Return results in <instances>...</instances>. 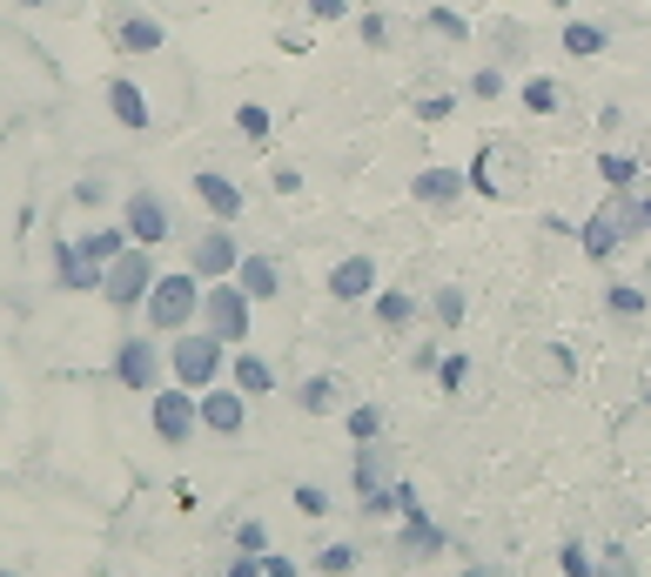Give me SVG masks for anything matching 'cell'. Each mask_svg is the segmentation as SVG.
Wrapping results in <instances>:
<instances>
[{
  "instance_id": "6da1fadb",
  "label": "cell",
  "mask_w": 651,
  "mask_h": 577,
  "mask_svg": "<svg viewBox=\"0 0 651 577\" xmlns=\"http://www.w3.org/2000/svg\"><path fill=\"white\" fill-rule=\"evenodd\" d=\"M202 276L182 263V269H161L154 276V289H148V302H141V329H154L161 343L169 336H182V329H195L202 322Z\"/></svg>"
},
{
  "instance_id": "7a4b0ae2",
  "label": "cell",
  "mask_w": 651,
  "mask_h": 577,
  "mask_svg": "<svg viewBox=\"0 0 651 577\" xmlns=\"http://www.w3.org/2000/svg\"><path fill=\"white\" fill-rule=\"evenodd\" d=\"M108 376H115L128 396H154L161 383H169V343H161L154 329H135V336H121V343H115Z\"/></svg>"
},
{
  "instance_id": "3957f363",
  "label": "cell",
  "mask_w": 651,
  "mask_h": 577,
  "mask_svg": "<svg viewBox=\"0 0 651 577\" xmlns=\"http://www.w3.org/2000/svg\"><path fill=\"white\" fill-rule=\"evenodd\" d=\"M228 376V343H215L209 329L195 322V329H182V336H169V383H182V389H209V383H222Z\"/></svg>"
},
{
  "instance_id": "277c9868",
  "label": "cell",
  "mask_w": 651,
  "mask_h": 577,
  "mask_svg": "<svg viewBox=\"0 0 651 577\" xmlns=\"http://www.w3.org/2000/svg\"><path fill=\"white\" fill-rule=\"evenodd\" d=\"M470 189L477 195H491V202H517L524 195V182H531V154L517 148V141H483L477 148V161H470Z\"/></svg>"
},
{
  "instance_id": "5b68a950",
  "label": "cell",
  "mask_w": 651,
  "mask_h": 577,
  "mask_svg": "<svg viewBox=\"0 0 651 577\" xmlns=\"http://www.w3.org/2000/svg\"><path fill=\"white\" fill-rule=\"evenodd\" d=\"M154 249H141V242H128V249L102 269V302L115 309V316H141V302H148V289H154Z\"/></svg>"
},
{
  "instance_id": "8992f818",
  "label": "cell",
  "mask_w": 651,
  "mask_h": 577,
  "mask_svg": "<svg viewBox=\"0 0 651 577\" xmlns=\"http://www.w3.org/2000/svg\"><path fill=\"white\" fill-rule=\"evenodd\" d=\"M631 235H644V228H638V195H611L605 209L585 215L578 249H585V263H618V249H625Z\"/></svg>"
},
{
  "instance_id": "52a82bcc",
  "label": "cell",
  "mask_w": 651,
  "mask_h": 577,
  "mask_svg": "<svg viewBox=\"0 0 651 577\" xmlns=\"http://www.w3.org/2000/svg\"><path fill=\"white\" fill-rule=\"evenodd\" d=\"M148 430H154V444H161V450H189V444L202 437L195 389H182V383H161V389L148 396Z\"/></svg>"
},
{
  "instance_id": "ba28073f",
  "label": "cell",
  "mask_w": 651,
  "mask_h": 577,
  "mask_svg": "<svg viewBox=\"0 0 651 577\" xmlns=\"http://www.w3.org/2000/svg\"><path fill=\"white\" fill-rule=\"evenodd\" d=\"M202 329H209L215 343H228V350L249 343V329H256V302L242 296V282H235V276L202 289Z\"/></svg>"
},
{
  "instance_id": "9c48e42d",
  "label": "cell",
  "mask_w": 651,
  "mask_h": 577,
  "mask_svg": "<svg viewBox=\"0 0 651 577\" xmlns=\"http://www.w3.org/2000/svg\"><path fill=\"white\" fill-rule=\"evenodd\" d=\"M102 34H108V47H115L121 61H148V54L169 47V28H161L148 8H108V14H102Z\"/></svg>"
},
{
  "instance_id": "30bf717a",
  "label": "cell",
  "mask_w": 651,
  "mask_h": 577,
  "mask_svg": "<svg viewBox=\"0 0 651 577\" xmlns=\"http://www.w3.org/2000/svg\"><path fill=\"white\" fill-rule=\"evenodd\" d=\"M121 228H128V242H141V249H161V242H175V209L154 189H128L121 195Z\"/></svg>"
},
{
  "instance_id": "8fae6325",
  "label": "cell",
  "mask_w": 651,
  "mask_h": 577,
  "mask_svg": "<svg viewBox=\"0 0 651 577\" xmlns=\"http://www.w3.org/2000/svg\"><path fill=\"white\" fill-rule=\"evenodd\" d=\"M242 256H249V249L235 242V222H209L202 235H189V269H195L202 282H228Z\"/></svg>"
},
{
  "instance_id": "7c38bea8",
  "label": "cell",
  "mask_w": 651,
  "mask_h": 577,
  "mask_svg": "<svg viewBox=\"0 0 651 577\" xmlns=\"http://www.w3.org/2000/svg\"><path fill=\"white\" fill-rule=\"evenodd\" d=\"M195 409H202V430H209V437H242V430H249V396H242L228 376L209 383V389L195 396Z\"/></svg>"
},
{
  "instance_id": "4fadbf2b",
  "label": "cell",
  "mask_w": 651,
  "mask_h": 577,
  "mask_svg": "<svg viewBox=\"0 0 651 577\" xmlns=\"http://www.w3.org/2000/svg\"><path fill=\"white\" fill-rule=\"evenodd\" d=\"M463 195H470V175L463 169H444V161H424V169L410 175V202L430 209V215H450Z\"/></svg>"
},
{
  "instance_id": "5bb4252c",
  "label": "cell",
  "mask_w": 651,
  "mask_h": 577,
  "mask_svg": "<svg viewBox=\"0 0 651 577\" xmlns=\"http://www.w3.org/2000/svg\"><path fill=\"white\" fill-rule=\"evenodd\" d=\"M102 101H108V115H115L121 135H154V108H148V95H141V81H135V74H108Z\"/></svg>"
},
{
  "instance_id": "9a60e30c",
  "label": "cell",
  "mask_w": 651,
  "mask_h": 577,
  "mask_svg": "<svg viewBox=\"0 0 651 577\" xmlns=\"http://www.w3.org/2000/svg\"><path fill=\"white\" fill-rule=\"evenodd\" d=\"M195 202H202V215L209 222H242V209H249V195H242V182L235 175H222V169H195Z\"/></svg>"
},
{
  "instance_id": "2e32d148",
  "label": "cell",
  "mask_w": 651,
  "mask_h": 577,
  "mask_svg": "<svg viewBox=\"0 0 651 577\" xmlns=\"http://www.w3.org/2000/svg\"><path fill=\"white\" fill-rule=\"evenodd\" d=\"M322 289H330V302H370V296L383 289V276H376V256H343V263H330Z\"/></svg>"
},
{
  "instance_id": "e0dca14e",
  "label": "cell",
  "mask_w": 651,
  "mask_h": 577,
  "mask_svg": "<svg viewBox=\"0 0 651 577\" xmlns=\"http://www.w3.org/2000/svg\"><path fill=\"white\" fill-rule=\"evenodd\" d=\"M47 256H54V289H67V296H102V269H95V263H81L74 235H61Z\"/></svg>"
},
{
  "instance_id": "ac0fdd59",
  "label": "cell",
  "mask_w": 651,
  "mask_h": 577,
  "mask_svg": "<svg viewBox=\"0 0 651 577\" xmlns=\"http://www.w3.org/2000/svg\"><path fill=\"white\" fill-rule=\"evenodd\" d=\"M228 383H235L242 396H249V403L282 389V376H276V363H269L263 350H228Z\"/></svg>"
},
{
  "instance_id": "d6986e66",
  "label": "cell",
  "mask_w": 651,
  "mask_h": 577,
  "mask_svg": "<svg viewBox=\"0 0 651 577\" xmlns=\"http://www.w3.org/2000/svg\"><path fill=\"white\" fill-rule=\"evenodd\" d=\"M444 524L437 517H403V531H396V564H430V557H444Z\"/></svg>"
},
{
  "instance_id": "ffe728a7",
  "label": "cell",
  "mask_w": 651,
  "mask_h": 577,
  "mask_svg": "<svg viewBox=\"0 0 651 577\" xmlns=\"http://www.w3.org/2000/svg\"><path fill=\"white\" fill-rule=\"evenodd\" d=\"M417 289H376L370 296V322L383 329V336H410V322H417Z\"/></svg>"
},
{
  "instance_id": "44dd1931",
  "label": "cell",
  "mask_w": 651,
  "mask_h": 577,
  "mask_svg": "<svg viewBox=\"0 0 651 577\" xmlns=\"http://www.w3.org/2000/svg\"><path fill=\"white\" fill-rule=\"evenodd\" d=\"M235 282H242V296H249V302H276L282 296V263L263 256V249H249V256L235 263Z\"/></svg>"
},
{
  "instance_id": "7402d4cb",
  "label": "cell",
  "mask_w": 651,
  "mask_h": 577,
  "mask_svg": "<svg viewBox=\"0 0 651 577\" xmlns=\"http://www.w3.org/2000/svg\"><path fill=\"white\" fill-rule=\"evenodd\" d=\"M289 396H296L302 417H337V409H343V376H330V370H322V376H302Z\"/></svg>"
},
{
  "instance_id": "603a6c76",
  "label": "cell",
  "mask_w": 651,
  "mask_h": 577,
  "mask_svg": "<svg viewBox=\"0 0 651 577\" xmlns=\"http://www.w3.org/2000/svg\"><path fill=\"white\" fill-rule=\"evenodd\" d=\"M74 249H81V263L108 269V263L128 249V228H121V222H95V228H81V235H74Z\"/></svg>"
},
{
  "instance_id": "cb8c5ba5",
  "label": "cell",
  "mask_w": 651,
  "mask_h": 577,
  "mask_svg": "<svg viewBox=\"0 0 651 577\" xmlns=\"http://www.w3.org/2000/svg\"><path fill=\"white\" fill-rule=\"evenodd\" d=\"M564 54H572V61H598L605 47H611V28L605 21H564Z\"/></svg>"
},
{
  "instance_id": "d4e9b609",
  "label": "cell",
  "mask_w": 651,
  "mask_h": 577,
  "mask_svg": "<svg viewBox=\"0 0 651 577\" xmlns=\"http://www.w3.org/2000/svg\"><path fill=\"white\" fill-rule=\"evenodd\" d=\"M383 483H389V450H376V444H356L350 490H356V498H370V490H383Z\"/></svg>"
},
{
  "instance_id": "484cf974",
  "label": "cell",
  "mask_w": 651,
  "mask_h": 577,
  "mask_svg": "<svg viewBox=\"0 0 651 577\" xmlns=\"http://www.w3.org/2000/svg\"><path fill=\"white\" fill-rule=\"evenodd\" d=\"M638 175H644V161H638V154H625V148H605V154H598V182H605L611 195H631Z\"/></svg>"
},
{
  "instance_id": "4316f807",
  "label": "cell",
  "mask_w": 651,
  "mask_h": 577,
  "mask_svg": "<svg viewBox=\"0 0 651 577\" xmlns=\"http://www.w3.org/2000/svg\"><path fill=\"white\" fill-rule=\"evenodd\" d=\"M524 370L537 383H572V350H564V343H531L524 350Z\"/></svg>"
},
{
  "instance_id": "83f0119b",
  "label": "cell",
  "mask_w": 651,
  "mask_h": 577,
  "mask_svg": "<svg viewBox=\"0 0 651 577\" xmlns=\"http://www.w3.org/2000/svg\"><path fill=\"white\" fill-rule=\"evenodd\" d=\"M424 34L444 41V47H470V41H477V28H470L457 8H424Z\"/></svg>"
},
{
  "instance_id": "f1b7e54d",
  "label": "cell",
  "mask_w": 651,
  "mask_h": 577,
  "mask_svg": "<svg viewBox=\"0 0 651 577\" xmlns=\"http://www.w3.org/2000/svg\"><path fill=\"white\" fill-rule=\"evenodd\" d=\"M605 309H611L618 322H644V316H651V289H638V282H605Z\"/></svg>"
},
{
  "instance_id": "f546056e",
  "label": "cell",
  "mask_w": 651,
  "mask_h": 577,
  "mask_svg": "<svg viewBox=\"0 0 651 577\" xmlns=\"http://www.w3.org/2000/svg\"><path fill=\"white\" fill-rule=\"evenodd\" d=\"M430 316H437V329H463V316H470L463 282H437V289H430Z\"/></svg>"
},
{
  "instance_id": "4dcf8cb0",
  "label": "cell",
  "mask_w": 651,
  "mask_h": 577,
  "mask_svg": "<svg viewBox=\"0 0 651 577\" xmlns=\"http://www.w3.org/2000/svg\"><path fill=\"white\" fill-rule=\"evenodd\" d=\"M235 135L249 141V148H269V135H276V115H269L263 101H242V108H235Z\"/></svg>"
},
{
  "instance_id": "1f68e13d",
  "label": "cell",
  "mask_w": 651,
  "mask_h": 577,
  "mask_svg": "<svg viewBox=\"0 0 651 577\" xmlns=\"http://www.w3.org/2000/svg\"><path fill=\"white\" fill-rule=\"evenodd\" d=\"M517 101H524V115H557L564 108V88H557L551 74H531L524 88H517Z\"/></svg>"
},
{
  "instance_id": "d6a6232c",
  "label": "cell",
  "mask_w": 651,
  "mask_h": 577,
  "mask_svg": "<svg viewBox=\"0 0 651 577\" xmlns=\"http://www.w3.org/2000/svg\"><path fill=\"white\" fill-rule=\"evenodd\" d=\"M356 564H363V544H350V537H337V544L316 551V577H350Z\"/></svg>"
},
{
  "instance_id": "836d02e7",
  "label": "cell",
  "mask_w": 651,
  "mask_h": 577,
  "mask_svg": "<svg viewBox=\"0 0 651 577\" xmlns=\"http://www.w3.org/2000/svg\"><path fill=\"white\" fill-rule=\"evenodd\" d=\"M343 430H350V444H376L383 437V403H350L343 409Z\"/></svg>"
},
{
  "instance_id": "e575fe53",
  "label": "cell",
  "mask_w": 651,
  "mask_h": 577,
  "mask_svg": "<svg viewBox=\"0 0 651 577\" xmlns=\"http://www.w3.org/2000/svg\"><path fill=\"white\" fill-rule=\"evenodd\" d=\"M356 41H363L370 54H383V47L396 41V28H389V14H383V8H363V14H356Z\"/></svg>"
},
{
  "instance_id": "d590c367",
  "label": "cell",
  "mask_w": 651,
  "mask_h": 577,
  "mask_svg": "<svg viewBox=\"0 0 651 577\" xmlns=\"http://www.w3.org/2000/svg\"><path fill=\"white\" fill-rule=\"evenodd\" d=\"M289 504H296V517H309V524H322V517L337 511V504H330V490H322V483H296V490H289Z\"/></svg>"
},
{
  "instance_id": "8d00e7d4",
  "label": "cell",
  "mask_w": 651,
  "mask_h": 577,
  "mask_svg": "<svg viewBox=\"0 0 651 577\" xmlns=\"http://www.w3.org/2000/svg\"><path fill=\"white\" fill-rule=\"evenodd\" d=\"M108 195H115V182H108V169H88L74 182V209H108Z\"/></svg>"
},
{
  "instance_id": "74e56055",
  "label": "cell",
  "mask_w": 651,
  "mask_h": 577,
  "mask_svg": "<svg viewBox=\"0 0 651 577\" xmlns=\"http://www.w3.org/2000/svg\"><path fill=\"white\" fill-rule=\"evenodd\" d=\"M463 383H470V356H463V350L437 356V389H444V396H463Z\"/></svg>"
},
{
  "instance_id": "f35d334b",
  "label": "cell",
  "mask_w": 651,
  "mask_h": 577,
  "mask_svg": "<svg viewBox=\"0 0 651 577\" xmlns=\"http://www.w3.org/2000/svg\"><path fill=\"white\" fill-rule=\"evenodd\" d=\"M557 570H564V577H605V570H598V557H591V551H585L578 537L557 551Z\"/></svg>"
},
{
  "instance_id": "ab89813d",
  "label": "cell",
  "mask_w": 651,
  "mask_h": 577,
  "mask_svg": "<svg viewBox=\"0 0 651 577\" xmlns=\"http://www.w3.org/2000/svg\"><path fill=\"white\" fill-rule=\"evenodd\" d=\"M450 115H457V95H444V88H437V95H417V121H424V128H444Z\"/></svg>"
},
{
  "instance_id": "60d3db41",
  "label": "cell",
  "mask_w": 651,
  "mask_h": 577,
  "mask_svg": "<svg viewBox=\"0 0 651 577\" xmlns=\"http://www.w3.org/2000/svg\"><path fill=\"white\" fill-rule=\"evenodd\" d=\"M504 88H511V81H504V67H498V61H491V67H477V74H470V101H498Z\"/></svg>"
},
{
  "instance_id": "b9f144b4",
  "label": "cell",
  "mask_w": 651,
  "mask_h": 577,
  "mask_svg": "<svg viewBox=\"0 0 651 577\" xmlns=\"http://www.w3.org/2000/svg\"><path fill=\"white\" fill-rule=\"evenodd\" d=\"M356 504H363V517H370V524H383V517H396V477H389L383 490H370V498H356Z\"/></svg>"
},
{
  "instance_id": "7bdbcfd3",
  "label": "cell",
  "mask_w": 651,
  "mask_h": 577,
  "mask_svg": "<svg viewBox=\"0 0 651 577\" xmlns=\"http://www.w3.org/2000/svg\"><path fill=\"white\" fill-rule=\"evenodd\" d=\"M235 551H256V557H263V551H269V524H263V517H242V524H235Z\"/></svg>"
},
{
  "instance_id": "ee69618b",
  "label": "cell",
  "mask_w": 651,
  "mask_h": 577,
  "mask_svg": "<svg viewBox=\"0 0 651 577\" xmlns=\"http://www.w3.org/2000/svg\"><path fill=\"white\" fill-rule=\"evenodd\" d=\"M302 8H309V21L322 28V21H343V14H350V0H302Z\"/></svg>"
},
{
  "instance_id": "f6af8a7d",
  "label": "cell",
  "mask_w": 651,
  "mask_h": 577,
  "mask_svg": "<svg viewBox=\"0 0 651 577\" xmlns=\"http://www.w3.org/2000/svg\"><path fill=\"white\" fill-rule=\"evenodd\" d=\"M222 577H263V557H256V551H235V557L222 564Z\"/></svg>"
},
{
  "instance_id": "bcb514c9",
  "label": "cell",
  "mask_w": 651,
  "mask_h": 577,
  "mask_svg": "<svg viewBox=\"0 0 651 577\" xmlns=\"http://www.w3.org/2000/svg\"><path fill=\"white\" fill-rule=\"evenodd\" d=\"M263 577H302V564L282 557V551H263Z\"/></svg>"
},
{
  "instance_id": "7dc6e473",
  "label": "cell",
  "mask_w": 651,
  "mask_h": 577,
  "mask_svg": "<svg viewBox=\"0 0 651 577\" xmlns=\"http://www.w3.org/2000/svg\"><path fill=\"white\" fill-rule=\"evenodd\" d=\"M598 570H605V577H638V564H631L625 551H605V557H598Z\"/></svg>"
},
{
  "instance_id": "c3c4849f",
  "label": "cell",
  "mask_w": 651,
  "mask_h": 577,
  "mask_svg": "<svg viewBox=\"0 0 651 577\" xmlns=\"http://www.w3.org/2000/svg\"><path fill=\"white\" fill-rule=\"evenodd\" d=\"M276 195H302V169H276Z\"/></svg>"
},
{
  "instance_id": "681fc988",
  "label": "cell",
  "mask_w": 651,
  "mask_h": 577,
  "mask_svg": "<svg viewBox=\"0 0 651 577\" xmlns=\"http://www.w3.org/2000/svg\"><path fill=\"white\" fill-rule=\"evenodd\" d=\"M410 370H417V376H437V343H424V350L410 356Z\"/></svg>"
},
{
  "instance_id": "f907efd6",
  "label": "cell",
  "mask_w": 651,
  "mask_h": 577,
  "mask_svg": "<svg viewBox=\"0 0 651 577\" xmlns=\"http://www.w3.org/2000/svg\"><path fill=\"white\" fill-rule=\"evenodd\" d=\"M638 228L651 235V195H638Z\"/></svg>"
},
{
  "instance_id": "816d5d0a",
  "label": "cell",
  "mask_w": 651,
  "mask_h": 577,
  "mask_svg": "<svg viewBox=\"0 0 651 577\" xmlns=\"http://www.w3.org/2000/svg\"><path fill=\"white\" fill-rule=\"evenodd\" d=\"M638 403H644V409H651V370H644V383H638Z\"/></svg>"
},
{
  "instance_id": "f5cc1de1",
  "label": "cell",
  "mask_w": 651,
  "mask_h": 577,
  "mask_svg": "<svg viewBox=\"0 0 651 577\" xmlns=\"http://www.w3.org/2000/svg\"><path fill=\"white\" fill-rule=\"evenodd\" d=\"M544 8H557V14H572V8H578V0H544Z\"/></svg>"
},
{
  "instance_id": "db71d44e",
  "label": "cell",
  "mask_w": 651,
  "mask_h": 577,
  "mask_svg": "<svg viewBox=\"0 0 651 577\" xmlns=\"http://www.w3.org/2000/svg\"><path fill=\"white\" fill-rule=\"evenodd\" d=\"M21 8H54V0H21Z\"/></svg>"
},
{
  "instance_id": "11a10c76",
  "label": "cell",
  "mask_w": 651,
  "mask_h": 577,
  "mask_svg": "<svg viewBox=\"0 0 651 577\" xmlns=\"http://www.w3.org/2000/svg\"><path fill=\"white\" fill-rule=\"evenodd\" d=\"M0 577H14V570H0Z\"/></svg>"
}]
</instances>
